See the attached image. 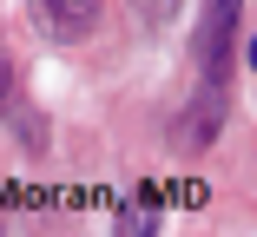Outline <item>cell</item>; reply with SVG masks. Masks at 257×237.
Here are the masks:
<instances>
[{"label": "cell", "instance_id": "1", "mask_svg": "<svg viewBox=\"0 0 257 237\" xmlns=\"http://www.w3.org/2000/svg\"><path fill=\"white\" fill-rule=\"evenodd\" d=\"M237 27H244V0H204V20H198V66H204V79L231 73Z\"/></svg>", "mask_w": 257, "mask_h": 237}, {"label": "cell", "instance_id": "2", "mask_svg": "<svg viewBox=\"0 0 257 237\" xmlns=\"http://www.w3.org/2000/svg\"><path fill=\"white\" fill-rule=\"evenodd\" d=\"M33 27L60 46H79L99 27V0H33Z\"/></svg>", "mask_w": 257, "mask_h": 237}, {"label": "cell", "instance_id": "3", "mask_svg": "<svg viewBox=\"0 0 257 237\" xmlns=\"http://www.w3.org/2000/svg\"><path fill=\"white\" fill-rule=\"evenodd\" d=\"M7 92H14V79H7V66H0V106H7Z\"/></svg>", "mask_w": 257, "mask_h": 237}]
</instances>
